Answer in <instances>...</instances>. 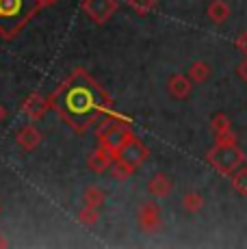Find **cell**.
Returning <instances> with one entry per match:
<instances>
[{
  "label": "cell",
  "mask_w": 247,
  "mask_h": 249,
  "mask_svg": "<svg viewBox=\"0 0 247 249\" xmlns=\"http://www.w3.org/2000/svg\"><path fill=\"white\" fill-rule=\"evenodd\" d=\"M48 100L50 108L76 135H85L102 115L113 111L111 93L83 68L74 70Z\"/></svg>",
  "instance_id": "1"
},
{
  "label": "cell",
  "mask_w": 247,
  "mask_h": 249,
  "mask_svg": "<svg viewBox=\"0 0 247 249\" xmlns=\"http://www.w3.org/2000/svg\"><path fill=\"white\" fill-rule=\"evenodd\" d=\"M41 9H44L41 0H0V37L2 39L18 37Z\"/></svg>",
  "instance_id": "2"
},
{
  "label": "cell",
  "mask_w": 247,
  "mask_h": 249,
  "mask_svg": "<svg viewBox=\"0 0 247 249\" xmlns=\"http://www.w3.org/2000/svg\"><path fill=\"white\" fill-rule=\"evenodd\" d=\"M130 124H132L130 117H124V115H117L115 111H111L108 113V117L100 124L98 130H96V137H98L100 145L106 147V150L115 156L124 143H126L130 137H135Z\"/></svg>",
  "instance_id": "3"
},
{
  "label": "cell",
  "mask_w": 247,
  "mask_h": 249,
  "mask_svg": "<svg viewBox=\"0 0 247 249\" xmlns=\"http://www.w3.org/2000/svg\"><path fill=\"white\" fill-rule=\"evenodd\" d=\"M206 162L217 174L232 178V174H234L239 167H243L245 154H243V150L236 145V141H226V143L215 141V145H212L206 154Z\"/></svg>",
  "instance_id": "4"
},
{
  "label": "cell",
  "mask_w": 247,
  "mask_h": 249,
  "mask_svg": "<svg viewBox=\"0 0 247 249\" xmlns=\"http://www.w3.org/2000/svg\"><path fill=\"white\" fill-rule=\"evenodd\" d=\"M150 159V147L145 145L141 139H137V137H130L126 143L120 147V152L115 154V160H122V162H126V165H130V167H141L145 160Z\"/></svg>",
  "instance_id": "5"
},
{
  "label": "cell",
  "mask_w": 247,
  "mask_h": 249,
  "mask_svg": "<svg viewBox=\"0 0 247 249\" xmlns=\"http://www.w3.org/2000/svg\"><path fill=\"white\" fill-rule=\"evenodd\" d=\"M80 9L93 24L102 26L115 16V11L120 9V2L117 0H83Z\"/></svg>",
  "instance_id": "6"
},
{
  "label": "cell",
  "mask_w": 247,
  "mask_h": 249,
  "mask_svg": "<svg viewBox=\"0 0 247 249\" xmlns=\"http://www.w3.org/2000/svg\"><path fill=\"white\" fill-rule=\"evenodd\" d=\"M50 111V100L41 93H31L28 98L22 102V113L28 122H39L46 117V113Z\"/></svg>",
  "instance_id": "7"
},
{
  "label": "cell",
  "mask_w": 247,
  "mask_h": 249,
  "mask_svg": "<svg viewBox=\"0 0 247 249\" xmlns=\"http://www.w3.org/2000/svg\"><path fill=\"white\" fill-rule=\"evenodd\" d=\"M139 226L143 232H159L163 226V219H160V208L154 202H145L139 208Z\"/></svg>",
  "instance_id": "8"
},
{
  "label": "cell",
  "mask_w": 247,
  "mask_h": 249,
  "mask_svg": "<svg viewBox=\"0 0 247 249\" xmlns=\"http://www.w3.org/2000/svg\"><path fill=\"white\" fill-rule=\"evenodd\" d=\"M16 141L24 152H33V150H37L39 143H41V130L37 126H33V122H31V124H26V126H22L20 130H18Z\"/></svg>",
  "instance_id": "9"
},
{
  "label": "cell",
  "mask_w": 247,
  "mask_h": 249,
  "mask_svg": "<svg viewBox=\"0 0 247 249\" xmlns=\"http://www.w3.org/2000/svg\"><path fill=\"white\" fill-rule=\"evenodd\" d=\"M211 128H212V135H215L217 143L236 141V135L232 132V124H230V119H228L226 113H217L215 117L211 119Z\"/></svg>",
  "instance_id": "10"
},
{
  "label": "cell",
  "mask_w": 247,
  "mask_h": 249,
  "mask_svg": "<svg viewBox=\"0 0 247 249\" xmlns=\"http://www.w3.org/2000/svg\"><path fill=\"white\" fill-rule=\"evenodd\" d=\"M191 89H193V80L189 78V76H184V74H174V76H169V80H167V91H169V95H172L174 100H184V98H189Z\"/></svg>",
  "instance_id": "11"
},
{
  "label": "cell",
  "mask_w": 247,
  "mask_h": 249,
  "mask_svg": "<svg viewBox=\"0 0 247 249\" xmlns=\"http://www.w3.org/2000/svg\"><path fill=\"white\" fill-rule=\"evenodd\" d=\"M113 160H115V156H113L106 147L100 145V147H96V150L91 152V154H89L87 165H89V169H91L93 174H104V171L113 165Z\"/></svg>",
  "instance_id": "12"
},
{
  "label": "cell",
  "mask_w": 247,
  "mask_h": 249,
  "mask_svg": "<svg viewBox=\"0 0 247 249\" xmlns=\"http://www.w3.org/2000/svg\"><path fill=\"white\" fill-rule=\"evenodd\" d=\"M148 191L150 195H154V197H169L174 191V182L169 178L167 174H154L148 182Z\"/></svg>",
  "instance_id": "13"
},
{
  "label": "cell",
  "mask_w": 247,
  "mask_h": 249,
  "mask_svg": "<svg viewBox=\"0 0 247 249\" xmlns=\"http://www.w3.org/2000/svg\"><path fill=\"white\" fill-rule=\"evenodd\" d=\"M208 18L215 24H223L230 18V4H228L226 0H212V2L208 4Z\"/></svg>",
  "instance_id": "14"
},
{
  "label": "cell",
  "mask_w": 247,
  "mask_h": 249,
  "mask_svg": "<svg viewBox=\"0 0 247 249\" xmlns=\"http://www.w3.org/2000/svg\"><path fill=\"white\" fill-rule=\"evenodd\" d=\"M189 78L193 80V83H206L208 78H211V65L204 63V61H195V63L189 68Z\"/></svg>",
  "instance_id": "15"
},
{
  "label": "cell",
  "mask_w": 247,
  "mask_h": 249,
  "mask_svg": "<svg viewBox=\"0 0 247 249\" xmlns=\"http://www.w3.org/2000/svg\"><path fill=\"white\" fill-rule=\"evenodd\" d=\"M83 199H85V206H91V208H102L106 195H104V191L98 189V186H89V189L85 191Z\"/></svg>",
  "instance_id": "16"
},
{
  "label": "cell",
  "mask_w": 247,
  "mask_h": 249,
  "mask_svg": "<svg viewBox=\"0 0 247 249\" xmlns=\"http://www.w3.org/2000/svg\"><path fill=\"white\" fill-rule=\"evenodd\" d=\"M182 208L187 210L189 214H197L199 210L204 208V197L199 193H187L182 197Z\"/></svg>",
  "instance_id": "17"
},
{
  "label": "cell",
  "mask_w": 247,
  "mask_h": 249,
  "mask_svg": "<svg viewBox=\"0 0 247 249\" xmlns=\"http://www.w3.org/2000/svg\"><path fill=\"white\" fill-rule=\"evenodd\" d=\"M232 186L239 195L247 197V167H239V169L232 174Z\"/></svg>",
  "instance_id": "18"
},
{
  "label": "cell",
  "mask_w": 247,
  "mask_h": 249,
  "mask_svg": "<svg viewBox=\"0 0 247 249\" xmlns=\"http://www.w3.org/2000/svg\"><path fill=\"white\" fill-rule=\"evenodd\" d=\"M135 174V167H130V165H126V162H122V160H113V165H111V176L115 180H128L130 176Z\"/></svg>",
  "instance_id": "19"
},
{
  "label": "cell",
  "mask_w": 247,
  "mask_h": 249,
  "mask_svg": "<svg viewBox=\"0 0 247 249\" xmlns=\"http://www.w3.org/2000/svg\"><path fill=\"white\" fill-rule=\"evenodd\" d=\"M126 2H128V7H130L135 13L145 16V13L154 11L156 4H159V0H126Z\"/></svg>",
  "instance_id": "20"
},
{
  "label": "cell",
  "mask_w": 247,
  "mask_h": 249,
  "mask_svg": "<svg viewBox=\"0 0 247 249\" xmlns=\"http://www.w3.org/2000/svg\"><path fill=\"white\" fill-rule=\"evenodd\" d=\"M78 221L83 226H96L100 221V208H91V206H85L78 213Z\"/></svg>",
  "instance_id": "21"
},
{
  "label": "cell",
  "mask_w": 247,
  "mask_h": 249,
  "mask_svg": "<svg viewBox=\"0 0 247 249\" xmlns=\"http://www.w3.org/2000/svg\"><path fill=\"white\" fill-rule=\"evenodd\" d=\"M234 46L239 48L241 52H245V54H247V31H245V33H241V35L236 37V39H234Z\"/></svg>",
  "instance_id": "22"
},
{
  "label": "cell",
  "mask_w": 247,
  "mask_h": 249,
  "mask_svg": "<svg viewBox=\"0 0 247 249\" xmlns=\"http://www.w3.org/2000/svg\"><path fill=\"white\" fill-rule=\"evenodd\" d=\"M236 71H239V76L243 78V83L247 85V56L241 61V65H239V70H236Z\"/></svg>",
  "instance_id": "23"
},
{
  "label": "cell",
  "mask_w": 247,
  "mask_h": 249,
  "mask_svg": "<svg viewBox=\"0 0 247 249\" xmlns=\"http://www.w3.org/2000/svg\"><path fill=\"white\" fill-rule=\"evenodd\" d=\"M4 119H7V108H4L2 104H0V124H2Z\"/></svg>",
  "instance_id": "24"
},
{
  "label": "cell",
  "mask_w": 247,
  "mask_h": 249,
  "mask_svg": "<svg viewBox=\"0 0 247 249\" xmlns=\"http://www.w3.org/2000/svg\"><path fill=\"white\" fill-rule=\"evenodd\" d=\"M56 0H41V4H44V7H48V4H54Z\"/></svg>",
  "instance_id": "25"
},
{
  "label": "cell",
  "mask_w": 247,
  "mask_h": 249,
  "mask_svg": "<svg viewBox=\"0 0 247 249\" xmlns=\"http://www.w3.org/2000/svg\"><path fill=\"white\" fill-rule=\"evenodd\" d=\"M0 247H7V241H4L2 236H0Z\"/></svg>",
  "instance_id": "26"
},
{
  "label": "cell",
  "mask_w": 247,
  "mask_h": 249,
  "mask_svg": "<svg viewBox=\"0 0 247 249\" xmlns=\"http://www.w3.org/2000/svg\"><path fill=\"white\" fill-rule=\"evenodd\" d=\"M0 213H2V206H0Z\"/></svg>",
  "instance_id": "27"
}]
</instances>
